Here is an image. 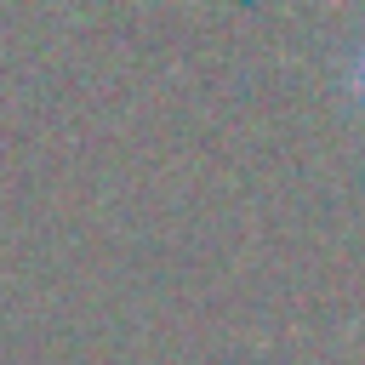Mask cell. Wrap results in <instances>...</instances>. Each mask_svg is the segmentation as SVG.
<instances>
[{"mask_svg": "<svg viewBox=\"0 0 365 365\" xmlns=\"http://www.w3.org/2000/svg\"><path fill=\"white\" fill-rule=\"evenodd\" d=\"M348 91H354V103H359V114H365V46H359V57H354V80H348Z\"/></svg>", "mask_w": 365, "mask_h": 365, "instance_id": "6da1fadb", "label": "cell"}]
</instances>
